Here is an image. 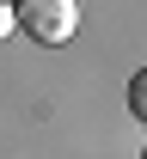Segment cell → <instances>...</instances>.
<instances>
[{
    "mask_svg": "<svg viewBox=\"0 0 147 159\" xmlns=\"http://www.w3.org/2000/svg\"><path fill=\"white\" fill-rule=\"evenodd\" d=\"M12 6V25H19L31 43H67L80 31V0H6Z\"/></svg>",
    "mask_w": 147,
    "mask_h": 159,
    "instance_id": "1",
    "label": "cell"
},
{
    "mask_svg": "<svg viewBox=\"0 0 147 159\" xmlns=\"http://www.w3.org/2000/svg\"><path fill=\"white\" fill-rule=\"evenodd\" d=\"M129 110H135V116H147V74L129 80Z\"/></svg>",
    "mask_w": 147,
    "mask_h": 159,
    "instance_id": "2",
    "label": "cell"
},
{
    "mask_svg": "<svg viewBox=\"0 0 147 159\" xmlns=\"http://www.w3.org/2000/svg\"><path fill=\"white\" fill-rule=\"evenodd\" d=\"M12 37V6H6V0H0V43Z\"/></svg>",
    "mask_w": 147,
    "mask_h": 159,
    "instance_id": "3",
    "label": "cell"
}]
</instances>
